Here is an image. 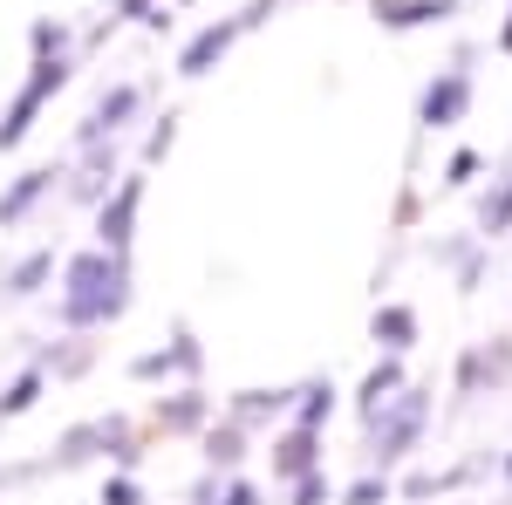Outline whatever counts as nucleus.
Here are the masks:
<instances>
[{"label":"nucleus","mask_w":512,"mask_h":505,"mask_svg":"<svg viewBox=\"0 0 512 505\" xmlns=\"http://www.w3.org/2000/svg\"><path fill=\"white\" fill-rule=\"evenodd\" d=\"M219 417V403H212V389L205 383H171L151 396V410H144V424H151V437H185V444H198V430Z\"/></svg>","instance_id":"obj_8"},{"label":"nucleus","mask_w":512,"mask_h":505,"mask_svg":"<svg viewBox=\"0 0 512 505\" xmlns=\"http://www.w3.org/2000/svg\"><path fill=\"white\" fill-rule=\"evenodd\" d=\"M492 48H499V55H512V14L499 21V35H492Z\"/></svg>","instance_id":"obj_36"},{"label":"nucleus","mask_w":512,"mask_h":505,"mask_svg":"<svg viewBox=\"0 0 512 505\" xmlns=\"http://www.w3.org/2000/svg\"><path fill=\"white\" fill-rule=\"evenodd\" d=\"M76 82V55H55V62H28V76H21V89L0 103V157L21 151L28 137H35V123L48 117V103L62 96Z\"/></svg>","instance_id":"obj_4"},{"label":"nucleus","mask_w":512,"mask_h":505,"mask_svg":"<svg viewBox=\"0 0 512 505\" xmlns=\"http://www.w3.org/2000/svg\"><path fill=\"white\" fill-rule=\"evenodd\" d=\"M171 7H198V0H171Z\"/></svg>","instance_id":"obj_38"},{"label":"nucleus","mask_w":512,"mask_h":505,"mask_svg":"<svg viewBox=\"0 0 512 505\" xmlns=\"http://www.w3.org/2000/svg\"><path fill=\"white\" fill-rule=\"evenodd\" d=\"M55 273H62V246H28V253H14L7 267H0V301L7 308H28V301H41L48 287H55Z\"/></svg>","instance_id":"obj_11"},{"label":"nucleus","mask_w":512,"mask_h":505,"mask_svg":"<svg viewBox=\"0 0 512 505\" xmlns=\"http://www.w3.org/2000/svg\"><path fill=\"white\" fill-rule=\"evenodd\" d=\"M137 308V260L110 246H69L55 273V335H110Z\"/></svg>","instance_id":"obj_1"},{"label":"nucleus","mask_w":512,"mask_h":505,"mask_svg":"<svg viewBox=\"0 0 512 505\" xmlns=\"http://www.w3.org/2000/svg\"><path fill=\"white\" fill-rule=\"evenodd\" d=\"M287 410H294V383H246L219 403V417H233L246 437H274L287 424Z\"/></svg>","instance_id":"obj_10"},{"label":"nucleus","mask_w":512,"mask_h":505,"mask_svg":"<svg viewBox=\"0 0 512 505\" xmlns=\"http://www.w3.org/2000/svg\"><path fill=\"white\" fill-rule=\"evenodd\" d=\"M328 465V430H301V424H280L274 444H267V471H274V485L287 492L294 478H308V471Z\"/></svg>","instance_id":"obj_12"},{"label":"nucleus","mask_w":512,"mask_h":505,"mask_svg":"<svg viewBox=\"0 0 512 505\" xmlns=\"http://www.w3.org/2000/svg\"><path fill=\"white\" fill-rule=\"evenodd\" d=\"M144 123H151V82L117 76V82H103V89H96V103L82 110L69 151H89V144H130Z\"/></svg>","instance_id":"obj_3"},{"label":"nucleus","mask_w":512,"mask_h":505,"mask_svg":"<svg viewBox=\"0 0 512 505\" xmlns=\"http://www.w3.org/2000/svg\"><path fill=\"white\" fill-rule=\"evenodd\" d=\"M369 342H376V355H410L417 342H424V314L410 308V301H376Z\"/></svg>","instance_id":"obj_18"},{"label":"nucleus","mask_w":512,"mask_h":505,"mask_svg":"<svg viewBox=\"0 0 512 505\" xmlns=\"http://www.w3.org/2000/svg\"><path fill=\"white\" fill-rule=\"evenodd\" d=\"M451 14H458V0H369V21L383 35H417V28H437Z\"/></svg>","instance_id":"obj_19"},{"label":"nucleus","mask_w":512,"mask_h":505,"mask_svg":"<svg viewBox=\"0 0 512 505\" xmlns=\"http://www.w3.org/2000/svg\"><path fill=\"white\" fill-rule=\"evenodd\" d=\"M335 410H342V389H335V376H301V383H294V410H287V424L328 430V424H335Z\"/></svg>","instance_id":"obj_20"},{"label":"nucleus","mask_w":512,"mask_h":505,"mask_svg":"<svg viewBox=\"0 0 512 505\" xmlns=\"http://www.w3.org/2000/svg\"><path fill=\"white\" fill-rule=\"evenodd\" d=\"M280 499L287 505H335V478H328V465H321V471H308V478H294Z\"/></svg>","instance_id":"obj_31"},{"label":"nucleus","mask_w":512,"mask_h":505,"mask_svg":"<svg viewBox=\"0 0 512 505\" xmlns=\"http://www.w3.org/2000/svg\"><path fill=\"white\" fill-rule=\"evenodd\" d=\"M164 349H171V362H178V383H205V342H198L192 321H178V328L164 335Z\"/></svg>","instance_id":"obj_27"},{"label":"nucleus","mask_w":512,"mask_h":505,"mask_svg":"<svg viewBox=\"0 0 512 505\" xmlns=\"http://www.w3.org/2000/svg\"><path fill=\"white\" fill-rule=\"evenodd\" d=\"M55 198H62V164H28V171H14V178L0 185V233L35 226Z\"/></svg>","instance_id":"obj_9"},{"label":"nucleus","mask_w":512,"mask_h":505,"mask_svg":"<svg viewBox=\"0 0 512 505\" xmlns=\"http://www.w3.org/2000/svg\"><path fill=\"white\" fill-rule=\"evenodd\" d=\"M48 389H55V383H48V369H35V362H21V369H14V376L0 383V430H7V424H21V417H35Z\"/></svg>","instance_id":"obj_22"},{"label":"nucleus","mask_w":512,"mask_h":505,"mask_svg":"<svg viewBox=\"0 0 512 505\" xmlns=\"http://www.w3.org/2000/svg\"><path fill=\"white\" fill-rule=\"evenodd\" d=\"M472 233L485 239V246H499V239H512V164L478 192V205H472Z\"/></svg>","instance_id":"obj_21"},{"label":"nucleus","mask_w":512,"mask_h":505,"mask_svg":"<svg viewBox=\"0 0 512 505\" xmlns=\"http://www.w3.org/2000/svg\"><path fill=\"white\" fill-rule=\"evenodd\" d=\"M158 7H164V0H110V28H123V21H130V28H144Z\"/></svg>","instance_id":"obj_34"},{"label":"nucleus","mask_w":512,"mask_h":505,"mask_svg":"<svg viewBox=\"0 0 512 505\" xmlns=\"http://www.w3.org/2000/svg\"><path fill=\"white\" fill-rule=\"evenodd\" d=\"M253 444H260V437H246V430H239L233 417H212V424L198 430V465H205V471H219V478H233V471H246Z\"/></svg>","instance_id":"obj_17"},{"label":"nucleus","mask_w":512,"mask_h":505,"mask_svg":"<svg viewBox=\"0 0 512 505\" xmlns=\"http://www.w3.org/2000/svg\"><path fill=\"white\" fill-rule=\"evenodd\" d=\"M472 41L437 69L431 82H424V96H417V130L424 137H437V130H458V123L472 117V103H478V76H472Z\"/></svg>","instance_id":"obj_5"},{"label":"nucleus","mask_w":512,"mask_h":505,"mask_svg":"<svg viewBox=\"0 0 512 505\" xmlns=\"http://www.w3.org/2000/svg\"><path fill=\"white\" fill-rule=\"evenodd\" d=\"M239 35H246V28H239V14H226V21H205V28H198V35H185V48H178V76H185V82H205V76H212V69H219V62L239 48Z\"/></svg>","instance_id":"obj_15"},{"label":"nucleus","mask_w":512,"mask_h":505,"mask_svg":"<svg viewBox=\"0 0 512 505\" xmlns=\"http://www.w3.org/2000/svg\"><path fill=\"white\" fill-rule=\"evenodd\" d=\"M144 205H151V171L123 164V178L110 185V198L89 212V239L110 246V253H137V226H144Z\"/></svg>","instance_id":"obj_6"},{"label":"nucleus","mask_w":512,"mask_h":505,"mask_svg":"<svg viewBox=\"0 0 512 505\" xmlns=\"http://www.w3.org/2000/svg\"><path fill=\"white\" fill-rule=\"evenodd\" d=\"M274 492H267V478H253V471H233L226 485H219V505H267Z\"/></svg>","instance_id":"obj_32"},{"label":"nucleus","mask_w":512,"mask_h":505,"mask_svg":"<svg viewBox=\"0 0 512 505\" xmlns=\"http://www.w3.org/2000/svg\"><path fill=\"white\" fill-rule=\"evenodd\" d=\"M403 389H410V362H403V355H376V362L362 369V383L349 389V417L355 424H376Z\"/></svg>","instance_id":"obj_13"},{"label":"nucleus","mask_w":512,"mask_h":505,"mask_svg":"<svg viewBox=\"0 0 512 505\" xmlns=\"http://www.w3.org/2000/svg\"><path fill=\"white\" fill-rule=\"evenodd\" d=\"M506 7H512V0H506Z\"/></svg>","instance_id":"obj_39"},{"label":"nucleus","mask_w":512,"mask_h":505,"mask_svg":"<svg viewBox=\"0 0 512 505\" xmlns=\"http://www.w3.org/2000/svg\"><path fill=\"white\" fill-rule=\"evenodd\" d=\"M178 123H185L178 110H158V117L137 130V157H130V164H137V171H158L164 157L178 151Z\"/></svg>","instance_id":"obj_23"},{"label":"nucleus","mask_w":512,"mask_h":505,"mask_svg":"<svg viewBox=\"0 0 512 505\" xmlns=\"http://www.w3.org/2000/svg\"><path fill=\"white\" fill-rule=\"evenodd\" d=\"M431 260L451 273V287H458V294H478V287H485V273H492V246L465 226V233H437L431 239Z\"/></svg>","instance_id":"obj_14"},{"label":"nucleus","mask_w":512,"mask_h":505,"mask_svg":"<svg viewBox=\"0 0 512 505\" xmlns=\"http://www.w3.org/2000/svg\"><path fill=\"white\" fill-rule=\"evenodd\" d=\"M485 376H492V396L512 389V342H485Z\"/></svg>","instance_id":"obj_33"},{"label":"nucleus","mask_w":512,"mask_h":505,"mask_svg":"<svg viewBox=\"0 0 512 505\" xmlns=\"http://www.w3.org/2000/svg\"><path fill=\"white\" fill-rule=\"evenodd\" d=\"M335 505H396V471H355L349 485H335Z\"/></svg>","instance_id":"obj_26"},{"label":"nucleus","mask_w":512,"mask_h":505,"mask_svg":"<svg viewBox=\"0 0 512 505\" xmlns=\"http://www.w3.org/2000/svg\"><path fill=\"white\" fill-rule=\"evenodd\" d=\"M123 164H130V144H89V151H69L62 164V198L76 205V212H96L110 185L123 178Z\"/></svg>","instance_id":"obj_7"},{"label":"nucleus","mask_w":512,"mask_h":505,"mask_svg":"<svg viewBox=\"0 0 512 505\" xmlns=\"http://www.w3.org/2000/svg\"><path fill=\"white\" fill-rule=\"evenodd\" d=\"M28 362L48 369V383H82L96 369V342L89 335H41L35 349H28Z\"/></svg>","instance_id":"obj_16"},{"label":"nucleus","mask_w":512,"mask_h":505,"mask_svg":"<svg viewBox=\"0 0 512 505\" xmlns=\"http://www.w3.org/2000/svg\"><path fill=\"white\" fill-rule=\"evenodd\" d=\"M431 383H410L376 424H362V471H403L431 437Z\"/></svg>","instance_id":"obj_2"},{"label":"nucleus","mask_w":512,"mask_h":505,"mask_svg":"<svg viewBox=\"0 0 512 505\" xmlns=\"http://www.w3.org/2000/svg\"><path fill=\"white\" fill-rule=\"evenodd\" d=\"M492 471H499V478H506V485H512V451H506V458H499V465H492Z\"/></svg>","instance_id":"obj_37"},{"label":"nucleus","mask_w":512,"mask_h":505,"mask_svg":"<svg viewBox=\"0 0 512 505\" xmlns=\"http://www.w3.org/2000/svg\"><path fill=\"white\" fill-rule=\"evenodd\" d=\"M123 376H130V383H144V389H171L178 383V362H171V349H144V355H130V362H123Z\"/></svg>","instance_id":"obj_28"},{"label":"nucleus","mask_w":512,"mask_h":505,"mask_svg":"<svg viewBox=\"0 0 512 505\" xmlns=\"http://www.w3.org/2000/svg\"><path fill=\"white\" fill-rule=\"evenodd\" d=\"M55 55H76V28L62 14H35L28 21V62H55Z\"/></svg>","instance_id":"obj_24"},{"label":"nucleus","mask_w":512,"mask_h":505,"mask_svg":"<svg viewBox=\"0 0 512 505\" xmlns=\"http://www.w3.org/2000/svg\"><path fill=\"white\" fill-rule=\"evenodd\" d=\"M96 505H151V492H144V471H103V492H96Z\"/></svg>","instance_id":"obj_30"},{"label":"nucleus","mask_w":512,"mask_h":505,"mask_svg":"<svg viewBox=\"0 0 512 505\" xmlns=\"http://www.w3.org/2000/svg\"><path fill=\"white\" fill-rule=\"evenodd\" d=\"M219 485H226L219 471H205V465H198V478L185 485V505H219Z\"/></svg>","instance_id":"obj_35"},{"label":"nucleus","mask_w":512,"mask_h":505,"mask_svg":"<svg viewBox=\"0 0 512 505\" xmlns=\"http://www.w3.org/2000/svg\"><path fill=\"white\" fill-rule=\"evenodd\" d=\"M451 396H458V403L492 396V376H485V342H465V349H458V362H451Z\"/></svg>","instance_id":"obj_25"},{"label":"nucleus","mask_w":512,"mask_h":505,"mask_svg":"<svg viewBox=\"0 0 512 505\" xmlns=\"http://www.w3.org/2000/svg\"><path fill=\"white\" fill-rule=\"evenodd\" d=\"M478 178H485V151H478V144H458V151L444 157V171H437L444 192H472Z\"/></svg>","instance_id":"obj_29"}]
</instances>
